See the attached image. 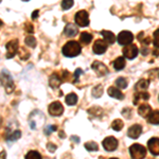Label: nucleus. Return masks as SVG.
Here are the masks:
<instances>
[{
    "label": "nucleus",
    "mask_w": 159,
    "mask_h": 159,
    "mask_svg": "<svg viewBox=\"0 0 159 159\" xmlns=\"http://www.w3.org/2000/svg\"><path fill=\"white\" fill-rule=\"evenodd\" d=\"M56 130H57V126H56V125H48V126L45 129V134L50 135L51 133L56 132Z\"/></svg>",
    "instance_id": "obj_34"
},
{
    "label": "nucleus",
    "mask_w": 159,
    "mask_h": 159,
    "mask_svg": "<svg viewBox=\"0 0 159 159\" xmlns=\"http://www.w3.org/2000/svg\"><path fill=\"white\" fill-rule=\"evenodd\" d=\"M129 153L133 159H144L147 156V150L144 147H142L141 144H133L129 148Z\"/></svg>",
    "instance_id": "obj_3"
},
{
    "label": "nucleus",
    "mask_w": 159,
    "mask_h": 159,
    "mask_svg": "<svg viewBox=\"0 0 159 159\" xmlns=\"http://www.w3.org/2000/svg\"><path fill=\"white\" fill-rule=\"evenodd\" d=\"M63 83V79L58 73H52L49 79V85L51 86V88L55 89L58 88L61 84Z\"/></svg>",
    "instance_id": "obj_14"
},
{
    "label": "nucleus",
    "mask_w": 159,
    "mask_h": 159,
    "mask_svg": "<svg viewBox=\"0 0 159 159\" xmlns=\"http://www.w3.org/2000/svg\"><path fill=\"white\" fill-rule=\"evenodd\" d=\"M0 159H7V154L4 151H1V153H0Z\"/></svg>",
    "instance_id": "obj_41"
},
{
    "label": "nucleus",
    "mask_w": 159,
    "mask_h": 159,
    "mask_svg": "<svg viewBox=\"0 0 159 159\" xmlns=\"http://www.w3.org/2000/svg\"><path fill=\"white\" fill-rule=\"evenodd\" d=\"M0 82H1V84L3 85L4 89H6V91L7 93H11V92L14 90V88H15L14 81H13V78L9 71L3 70L0 73Z\"/></svg>",
    "instance_id": "obj_2"
},
{
    "label": "nucleus",
    "mask_w": 159,
    "mask_h": 159,
    "mask_svg": "<svg viewBox=\"0 0 159 159\" xmlns=\"http://www.w3.org/2000/svg\"><path fill=\"white\" fill-rule=\"evenodd\" d=\"M138 114L143 118H148V116L152 114V108H151V106L148 104L143 103L138 108Z\"/></svg>",
    "instance_id": "obj_16"
},
{
    "label": "nucleus",
    "mask_w": 159,
    "mask_h": 159,
    "mask_svg": "<svg viewBox=\"0 0 159 159\" xmlns=\"http://www.w3.org/2000/svg\"><path fill=\"white\" fill-rule=\"evenodd\" d=\"M106 49H107V43L103 39L96 40V43H93V47H92V50H93V52L96 54H103L105 51H106Z\"/></svg>",
    "instance_id": "obj_11"
},
{
    "label": "nucleus",
    "mask_w": 159,
    "mask_h": 159,
    "mask_svg": "<svg viewBox=\"0 0 159 159\" xmlns=\"http://www.w3.org/2000/svg\"><path fill=\"white\" fill-rule=\"evenodd\" d=\"M101 34L103 35V38H104V40L106 42L107 45H112L117 40V37H116V35L114 34L112 32H110V31H106V30H103L101 32Z\"/></svg>",
    "instance_id": "obj_17"
},
{
    "label": "nucleus",
    "mask_w": 159,
    "mask_h": 159,
    "mask_svg": "<svg viewBox=\"0 0 159 159\" xmlns=\"http://www.w3.org/2000/svg\"><path fill=\"white\" fill-rule=\"evenodd\" d=\"M25 30L27 31L28 33H30V34H32V33L34 32V28H33V25H31L30 22H27V24H25Z\"/></svg>",
    "instance_id": "obj_36"
},
{
    "label": "nucleus",
    "mask_w": 159,
    "mask_h": 159,
    "mask_svg": "<svg viewBox=\"0 0 159 159\" xmlns=\"http://www.w3.org/2000/svg\"><path fill=\"white\" fill-rule=\"evenodd\" d=\"M20 137H21V132H20V130H15V132L13 133V134L7 136V140H9V141H15V140H18Z\"/></svg>",
    "instance_id": "obj_31"
},
{
    "label": "nucleus",
    "mask_w": 159,
    "mask_h": 159,
    "mask_svg": "<svg viewBox=\"0 0 159 159\" xmlns=\"http://www.w3.org/2000/svg\"><path fill=\"white\" fill-rule=\"evenodd\" d=\"M72 6H73L72 0H64V1H61V9L63 10H69Z\"/></svg>",
    "instance_id": "obj_32"
},
{
    "label": "nucleus",
    "mask_w": 159,
    "mask_h": 159,
    "mask_svg": "<svg viewBox=\"0 0 159 159\" xmlns=\"http://www.w3.org/2000/svg\"><path fill=\"white\" fill-rule=\"evenodd\" d=\"M110 159H117V158H110Z\"/></svg>",
    "instance_id": "obj_46"
},
{
    "label": "nucleus",
    "mask_w": 159,
    "mask_h": 159,
    "mask_svg": "<svg viewBox=\"0 0 159 159\" xmlns=\"http://www.w3.org/2000/svg\"><path fill=\"white\" fill-rule=\"evenodd\" d=\"M148 74H150V79L155 80L159 78V68H155L153 70L148 71Z\"/></svg>",
    "instance_id": "obj_33"
},
{
    "label": "nucleus",
    "mask_w": 159,
    "mask_h": 159,
    "mask_svg": "<svg viewBox=\"0 0 159 159\" xmlns=\"http://www.w3.org/2000/svg\"><path fill=\"white\" fill-rule=\"evenodd\" d=\"M85 148L89 152H96V151L99 150V145L97 144L96 142L91 141V142H86L85 143Z\"/></svg>",
    "instance_id": "obj_28"
},
{
    "label": "nucleus",
    "mask_w": 159,
    "mask_h": 159,
    "mask_svg": "<svg viewBox=\"0 0 159 159\" xmlns=\"http://www.w3.org/2000/svg\"><path fill=\"white\" fill-rule=\"evenodd\" d=\"M61 52L67 57H74L81 53V45L75 40H70L61 49Z\"/></svg>",
    "instance_id": "obj_1"
},
{
    "label": "nucleus",
    "mask_w": 159,
    "mask_h": 159,
    "mask_svg": "<svg viewBox=\"0 0 159 159\" xmlns=\"http://www.w3.org/2000/svg\"><path fill=\"white\" fill-rule=\"evenodd\" d=\"M116 86L118 87V88H122V89H124V88H126L127 87V81L125 80L124 78H119V79H117L116 80Z\"/></svg>",
    "instance_id": "obj_30"
},
{
    "label": "nucleus",
    "mask_w": 159,
    "mask_h": 159,
    "mask_svg": "<svg viewBox=\"0 0 159 159\" xmlns=\"http://www.w3.org/2000/svg\"><path fill=\"white\" fill-rule=\"evenodd\" d=\"M142 133V127L139 124H135L132 125V126L129 129V132H127V136L132 139H137L138 137L141 135Z\"/></svg>",
    "instance_id": "obj_13"
},
{
    "label": "nucleus",
    "mask_w": 159,
    "mask_h": 159,
    "mask_svg": "<svg viewBox=\"0 0 159 159\" xmlns=\"http://www.w3.org/2000/svg\"><path fill=\"white\" fill-rule=\"evenodd\" d=\"M148 147L150 152L153 154L154 156L159 155V138H152L148 140Z\"/></svg>",
    "instance_id": "obj_12"
},
{
    "label": "nucleus",
    "mask_w": 159,
    "mask_h": 159,
    "mask_svg": "<svg viewBox=\"0 0 159 159\" xmlns=\"http://www.w3.org/2000/svg\"><path fill=\"white\" fill-rule=\"evenodd\" d=\"M71 140H72V141H75L76 143H79V142H80V139H79L78 137H76V136H72V137H71Z\"/></svg>",
    "instance_id": "obj_42"
},
{
    "label": "nucleus",
    "mask_w": 159,
    "mask_h": 159,
    "mask_svg": "<svg viewBox=\"0 0 159 159\" xmlns=\"http://www.w3.org/2000/svg\"><path fill=\"white\" fill-rule=\"evenodd\" d=\"M38 13H39V11H38V10H35V11L32 13V19H36L37 18Z\"/></svg>",
    "instance_id": "obj_40"
},
{
    "label": "nucleus",
    "mask_w": 159,
    "mask_h": 159,
    "mask_svg": "<svg viewBox=\"0 0 159 159\" xmlns=\"http://www.w3.org/2000/svg\"><path fill=\"white\" fill-rule=\"evenodd\" d=\"M91 93L94 98H101L102 94H103V86L102 85L94 86L93 89H92V91H91Z\"/></svg>",
    "instance_id": "obj_25"
},
{
    "label": "nucleus",
    "mask_w": 159,
    "mask_h": 159,
    "mask_svg": "<svg viewBox=\"0 0 159 159\" xmlns=\"http://www.w3.org/2000/svg\"><path fill=\"white\" fill-rule=\"evenodd\" d=\"M148 85H150V81L148 80H145V79H141L139 81L136 83L135 85V90L136 91H140L142 92L143 90H147Z\"/></svg>",
    "instance_id": "obj_18"
},
{
    "label": "nucleus",
    "mask_w": 159,
    "mask_h": 159,
    "mask_svg": "<svg viewBox=\"0 0 159 159\" xmlns=\"http://www.w3.org/2000/svg\"><path fill=\"white\" fill-rule=\"evenodd\" d=\"M108 94H109V97H111V98H115V99H118V100L124 99V94H123L122 92L117 88V87H109Z\"/></svg>",
    "instance_id": "obj_19"
},
{
    "label": "nucleus",
    "mask_w": 159,
    "mask_h": 159,
    "mask_svg": "<svg viewBox=\"0 0 159 159\" xmlns=\"http://www.w3.org/2000/svg\"><path fill=\"white\" fill-rule=\"evenodd\" d=\"M2 25H3V22H2V20L0 19V29L2 28Z\"/></svg>",
    "instance_id": "obj_45"
},
{
    "label": "nucleus",
    "mask_w": 159,
    "mask_h": 159,
    "mask_svg": "<svg viewBox=\"0 0 159 159\" xmlns=\"http://www.w3.org/2000/svg\"><path fill=\"white\" fill-rule=\"evenodd\" d=\"M123 125H124V123H123L122 120L116 119L111 123V129L114 130H117V132H120V130L123 129Z\"/></svg>",
    "instance_id": "obj_26"
},
{
    "label": "nucleus",
    "mask_w": 159,
    "mask_h": 159,
    "mask_svg": "<svg viewBox=\"0 0 159 159\" xmlns=\"http://www.w3.org/2000/svg\"><path fill=\"white\" fill-rule=\"evenodd\" d=\"M75 24L80 27H87L89 25V15L86 11H80L75 14Z\"/></svg>",
    "instance_id": "obj_6"
},
{
    "label": "nucleus",
    "mask_w": 159,
    "mask_h": 159,
    "mask_svg": "<svg viewBox=\"0 0 159 159\" xmlns=\"http://www.w3.org/2000/svg\"><path fill=\"white\" fill-rule=\"evenodd\" d=\"M112 65H114V67H115V69H116L117 71L122 70V69L125 67V60H124V57H118V58H116V60L114 61V63H112Z\"/></svg>",
    "instance_id": "obj_21"
},
{
    "label": "nucleus",
    "mask_w": 159,
    "mask_h": 159,
    "mask_svg": "<svg viewBox=\"0 0 159 159\" xmlns=\"http://www.w3.org/2000/svg\"><path fill=\"white\" fill-rule=\"evenodd\" d=\"M138 48L137 46L134 45V43H130L129 46H125V48L123 49V54L126 58H129V60H133V58H135L136 56L138 55Z\"/></svg>",
    "instance_id": "obj_9"
},
{
    "label": "nucleus",
    "mask_w": 159,
    "mask_h": 159,
    "mask_svg": "<svg viewBox=\"0 0 159 159\" xmlns=\"http://www.w3.org/2000/svg\"><path fill=\"white\" fill-rule=\"evenodd\" d=\"M91 68L93 69L94 72L100 76L106 75V74L108 73V69H107L106 66H105L103 63H101V61H93L91 65Z\"/></svg>",
    "instance_id": "obj_10"
},
{
    "label": "nucleus",
    "mask_w": 159,
    "mask_h": 159,
    "mask_svg": "<svg viewBox=\"0 0 159 159\" xmlns=\"http://www.w3.org/2000/svg\"><path fill=\"white\" fill-rule=\"evenodd\" d=\"M76 102H78V96H76L75 93H73V92L69 93L68 96L66 97V103H67V105H69V106L75 105Z\"/></svg>",
    "instance_id": "obj_23"
},
{
    "label": "nucleus",
    "mask_w": 159,
    "mask_h": 159,
    "mask_svg": "<svg viewBox=\"0 0 159 159\" xmlns=\"http://www.w3.org/2000/svg\"><path fill=\"white\" fill-rule=\"evenodd\" d=\"M60 136H61V138H65V135H64V133H63V132H61V133H60Z\"/></svg>",
    "instance_id": "obj_44"
},
{
    "label": "nucleus",
    "mask_w": 159,
    "mask_h": 159,
    "mask_svg": "<svg viewBox=\"0 0 159 159\" xmlns=\"http://www.w3.org/2000/svg\"><path fill=\"white\" fill-rule=\"evenodd\" d=\"M117 40L119 43V45L121 46H129L132 43V42L134 40V35L132 32L129 31H122L119 33L117 37Z\"/></svg>",
    "instance_id": "obj_4"
},
{
    "label": "nucleus",
    "mask_w": 159,
    "mask_h": 159,
    "mask_svg": "<svg viewBox=\"0 0 159 159\" xmlns=\"http://www.w3.org/2000/svg\"><path fill=\"white\" fill-rule=\"evenodd\" d=\"M148 121L151 124H159V110H155V111H152V114L148 116Z\"/></svg>",
    "instance_id": "obj_22"
},
{
    "label": "nucleus",
    "mask_w": 159,
    "mask_h": 159,
    "mask_svg": "<svg viewBox=\"0 0 159 159\" xmlns=\"http://www.w3.org/2000/svg\"><path fill=\"white\" fill-rule=\"evenodd\" d=\"M142 52H143V55H147L148 52V49H142Z\"/></svg>",
    "instance_id": "obj_43"
},
{
    "label": "nucleus",
    "mask_w": 159,
    "mask_h": 159,
    "mask_svg": "<svg viewBox=\"0 0 159 159\" xmlns=\"http://www.w3.org/2000/svg\"><path fill=\"white\" fill-rule=\"evenodd\" d=\"M25 159H43V158H42V155H40L37 151H30V152L25 155Z\"/></svg>",
    "instance_id": "obj_29"
},
{
    "label": "nucleus",
    "mask_w": 159,
    "mask_h": 159,
    "mask_svg": "<svg viewBox=\"0 0 159 159\" xmlns=\"http://www.w3.org/2000/svg\"><path fill=\"white\" fill-rule=\"evenodd\" d=\"M47 148H48V151H49V152L53 153V152H55V150H56V145H54L53 143L49 142L47 144Z\"/></svg>",
    "instance_id": "obj_39"
},
{
    "label": "nucleus",
    "mask_w": 159,
    "mask_h": 159,
    "mask_svg": "<svg viewBox=\"0 0 159 159\" xmlns=\"http://www.w3.org/2000/svg\"><path fill=\"white\" fill-rule=\"evenodd\" d=\"M79 30H78V27H75L73 24H68L66 25L65 29H64V33H65L66 36L68 37H73L78 34Z\"/></svg>",
    "instance_id": "obj_15"
},
{
    "label": "nucleus",
    "mask_w": 159,
    "mask_h": 159,
    "mask_svg": "<svg viewBox=\"0 0 159 159\" xmlns=\"http://www.w3.org/2000/svg\"><path fill=\"white\" fill-rule=\"evenodd\" d=\"M154 46H155L156 48H159V29H157L154 32Z\"/></svg>",
    "instance_id": "obj_35"
},
{
    "label": "nucleus",
    "mask_w": 159,
    "mask_h": 159,
    "mask_svg": "<svg viewBox=\"0 0 159 159\" xmlns=\"http://www.w3.org/2000/svg\"><path fill=\"white\" fill-rule=\"evenodd\" d=\"M148 99H150V93H148V92H137V93H135L134 105H137L140 101H148Z\"/></svg>",
    "instance_id": "obj_20"
},
{
    "label": "nucleus",
    "mask_w": 159,
    "mask_h": 159,
    "mask_svg": "<svg viewBox=\"0 0 159 159\" xmlns=\"http://www.w3.org/2000/svg\"><path fill=\"white\" fill-rule=\"evenodd\" d=\"M91 39H92V35L89 34L88 32H83L81 34V36H80V42L84 43V45H88L91 42Z\"/></svg>",
    "instance_id": "obj_24"
},
{
    "label": "nucleus",
    "mask_w": 159,
    "mask_h": 159,
    "mask_svg": "<svg viewBox=\"0 0 159 159\" xmlns=\"http://www.w3.org/2000/svg\"><path fill=\"white\" fill-rule=\"evenodd\" d=\"M48 110H49V114L51 116L60 117L64 112V107L60 102H52L48 107Z\"/></svg>",
    "instance_id": "obj_7"
},
{
    "label": "nucleus",
    "mask_w": 159,
    "mask_h": 159,
    "mask_svg": "<svg viewBox=\"0 0 159 159\" xmlns=\"http://www.w3.org/2000/svg\"><path fill=\"white\" fill-rule=\"evenodd\" d=\"M130 114H132V111H130V108H124V109L122 110V115L125 118H130Z\"/></svg>",
    "instance_id": "obj_38"
},
{
    "label": "nucleus",
    "mask_w": 159,
    "mask_h": 159,
    "mask_svg": "<svg viewBox=\"0 0 159 159\" xmlns=\"http://www.w3.org/2000/svg\"><path fill=\"white\" fill-rule=\"evenodd\" d=\"M25 45L30 48H35L36 47V43H37L36 39H35V37L33 36V35H29V36L25 37Z\"/></svg>",
    "instance_id": "obj_27"
},
{
    "label": "nucleus",
    "mask_w": 159,
    "mask_h": 159,
    "mask_svg": "<svg viewBox=\"0 0 159 159\" xmlns=\"http://www.w3.org/2000/svg\"><path fill=\"white\" fill-rule=\"evenodd\" d=\"M80 74H83V70L82 69H76L75 70V73H74V80H73V83H76L79 81V75Z\"/></svg>",
    "instance_id": "obj_37"
},
{
    "label": "nucleus",
    "mask_w": 159,
    "mask_h": 159,
    "mask_svg": "<svg viewBox=\"0 0 159 159\" xmlns=\"http://www.w3.org/2000/svg\"><path fill=\"white\" fill-rule=\"evenodd\" d=\"M102 144H103V148L106 151H108V152H112V151L117 150L118 140L115 137H111V136H110V137L105 138V139L103 140V142H102Z\"/></svg>",
    "instance_id": "obj_8"
},
{
    "label": "nucleus",
    "mask_w": 159,
    "mask_h": 159,
    "mask_svg": "<svg viewBox=\"0 0 159 159\" xmlns=\"http://www.w3.org/2000/svg\"><path fill=\"white\" fill-rule=\"evenodd\" d=\"M19 48V43L18 39H12L6 45V49H7V58H12L14 57L15 54L17 53Z\"/></svg>",
    "instance_id": "obj_5"
}]
</instances>
